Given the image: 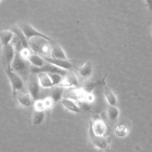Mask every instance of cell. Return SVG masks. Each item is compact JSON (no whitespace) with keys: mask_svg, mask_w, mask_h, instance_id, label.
<instances>
[{"mask_svg":"<svg viewBox=\"0 0 152 152\" xmlns=\"http://www.w3.org/2000/svg\"><path fill=\"white\" fill-rule=\"evenodd\" d=\"M27 62L28 61L23 58L19 52L15 51V55L11 65V69L21 77L22 76H27L28 69H30V67L28 66Z\"/></svg>","mask_w":152,"mask_h":152,"instance_id":"1","label":"cell"},{"mask_svg":"<svg viewBox=\"0 0 152 152\" xmlns=\"http://www.w3.org/2000/svg\"><path fill=\"white\" fill-rule=\"evenodd\" d=\"M5 72L11 86L12 96H15L20 91H25L24 81L18 74L12 69H5Z\"/></svg>","mask_w":152,"mask_h":152,"instance_id":"2","label":"cell"},{"mask_svg":"<svg viewBox=\"0 0 152 152\" xmlns=\"http://www.w3.org/2000/svg\"><path fill=\"white\" fill-rule=\"evenodd\" d=\"M19 27L28 42L31 39L36 38H41L48 42L52 41V39L49 36L38 31L28 23H23L19 26Z\"/></svg>","mask_w":152,"mask_h":152,"instance_id":"3","label":"cell"},{"mask_svg":"<svg viewBox=\"0 0 152 152\" xmlns=\"http://www.w3.org/2000/svg\"><path fill=\"white\" fill-rule=\"evenodd\" d=\"M40 87L37 74L31 73L28 78L27 90L33 101L39 100Z\"/></svg>","mask_w":152,"mask_h":152,"instance_id":"4","label":"cell"},{"mask_svg":"<svg viewBox=\"0 0 152 152\" xmlns=\"http://www.w3.org/2000/svg\"><path fill=\"white\" fill-rule=\"evenodd\" d=\"M30 71L31 73H34L36 74H37L40 72H45L47 74L56 73V74H59L62 76H65L68 72V71L59 68L48 62H46V64L41 68H36V67L31 66Z\"/></svg>","mask_w":152,"mask_h":152,"instance_id":"5","label":"cell"},{"mask_svg":"<svg viewBox=\"0 0 152 152\" xmlns=\"http://www.w3.org/2000/svg\"><path fill=\"white\" fill-rule=\"evenodd\" d=\"M15 55V49L12 44L2 48V57L5 69H12L11 65Z\"/></svg>","mask_w":152,"mask_h":152,"instance_id":"6","label":"cell"},{"mask_svg":"<svg viewBox=\"0 0 152 152\" xmlns=\"http://www.w3.org/2000/svg\"><path fill=\"white\" fill-rule=\"evenodd\" d=\"M46 62L50 64L59 68L68 71L70 69L72 65L71 62L69 60H65V59H56L53 58L50 56H42Z\"/></svg>","mask_w":152,"mask_h":152,"instance_id":"7","label":"cell"},{"mask_svg":"<svg viewBox=\"0 0 152 152\" xmlns=\"http://www.w3.org/2000/svg\"><path fill=\"white\" fill-rule=\"evenodd\" d=\"M90 131L95 135L104 136L106 131V125L104 122L100 118L96 119L92 123Z\"/></svg>","mask_w":152,"mask_h":152,"instance_id":"8","label":"cell"},{"mask_svg":"<svg viewBox=\"0 0 152 152\" xmlns=\"http://www.w3.org/2000/svg\"><path fill=\"white\" fill-rule=\"evenodd\" d=\"M78 78L75 74L68 71L65 75L63 77V79L60 86L67 87H72L78 86Z\"/></svg>","mask_w":152,"mask_h":152,"instance_id":"9","label":"cell"},{"mask_svg":"<svg viewBox=\"0 0 152 152\" xmlns=\"http://www.w3.org/2000/svg\"><path fill=\"white\" fill-rule=\"evenodd\" d=\"M14 37V34L11 30H4L0 31V43L2 48L11 44Z\"/></svg>","mask_w":152,"mask_h":152,"instance_id":"10","label":"cell"},{"mask_svg":"<svg viewBox=\"0 0 152 152\" xmlns=\"http://www.w3.org/2000/svg\"><path fill=\"white\" fill-rule=\"evenodd\" d=\"M18 103L24 107H30L33 105V100L28 93L26 91H20L15 95Z\"/></svg>","mask_w":152,"mask_h":152,"instance_id":"11","label":"cell"},{"mask_svg":"<svg viewBox=\"0 0 152 152\" xmlns=\"http://www.w3.org/2000/svg\"><path fill=\"white\" fill-rule=\"evenodd\" d=\"M62 105L68 111L75 113H79L81 112V109L77 103L72 99L63 98L60 102Z\"/></svg>","mask_w":152,"mask_h":152,"instance_id":"12","label":"cell"},{"mask_svg":"<svg viewBox=\"0 0 152 152\" xmlns=\"http://www.w3.org/2000/svg\"><path fill=\"white\" fill-rule=\"evenodd\" d=\"M90 133L92 143L95 147L101 150H104L107 148L108 146V142L104 136L100 137L95 135L91 131H90Z\"/></svg>","mask_w":152,"mask_h":152,"instance_id":"13","label":"cell"},{"mask_svg":"<svg viewBox=\"0 0 152 152\" xmlns=\"http://www.w3.org/2000/svg\"><path fill=\"white\" fill-rule=\"evenodd\" d=\"M11 31L14 33V35L18 39L20 40L22 47L23 49H30V46H29V43L28 41L26 39V36H24V33L23 31L21 30L19 27H13L12 29H11Z\"/></svg>","mask_w":152,"mask_h":152,"instance_id":"14","label":"cell"},{"mask_svg":"<svg viewBox=\"0 0 152 152\" xmlns=\"http://www.w3.org/2000/svg\"><path fill=\"white\" fill-rule=\"evenodd\" d=\"M27 60L31 64V66L36 68H41L46 64V61L43 57L35 53H31Z\"/></svg>","mask_w":152,"mask_h":152,"instance_id":"15","label":"cell"},{"mask_svg":"<svg viewBox=\"0 0 152 152\" xmlns=\"http://www.w3.org/2000/svg\"><path fill=\"white\" fill-rule=\"evenodd\" d=\"M49 56L56 59L68 60L65 51L59 45H55L52 46Z\"/></svg>","mask_w":152,"mask_h":152,"instance_id":"16","label":"cell"},{"mask_svg":"<svg viewBox=\"0 0 152 152\" xmlns=\"http://www.w3.org/2000/svg\"><path fill=\"white\" fill-rule=\"evenodd\" d=\"M93 64L90 61L86 62L78 69L79 75L85 78L90 77L93 73Z\"/></svg>","mask_w":152,"mask_h":152,"instance_id":"17","label":"cell"},{"mask_svg":"<svg viewBox=\"0 0 152 152\" xmlns=\"http://www.w3.org/2000/svg\"><path fill=\"white\" fill-rule=\"evenodd\" d=\"M37 76L41 87L44 88H49L53 86L48 74L40 72L37 74Z\"/></svg>","mask_w":152,"mask_h":152,"instance_id":"18","label":"cell"},{"mask_svg":"<svg viewBox=\"0 0 152 152\" xmlns=\"http://www.w3.org/2000/svg\"><path fill=\"white\" fill-rule=\"evenodd\" d=\"M46 117L45 110L34 109L32 116V123L34 125H41Z\"/></svg>","mask_w":152,"mask_h":152,"instance_id":"19","label":"cell"},{"mask_svg":"<svg viewBox=\"0 0 152 152\" xmlns=\"http://www.w3.org/2000/svg\"><path fill=\"white\" fill-rule=\"evenodd\" d=\"M104 94L106 100L109 106H116L117 105V99L114 93L109 88L106 87L104 91Z\"/></svg>","mask_w":152,"mask_h":152,"instance_id":"20","label":"cell"},{"mask_svg":"<svg viewBox=\"0 0 152 152\" xmlns=\"http://www.w3.org/2000/svg\"><path fill=\"white\" fill-rule=\"evenodd\" d=\"M107 115L108 119L110 121L115 122L118 119L119 117V110L116 106L109 105L107 109Z\"/></svg>","mask_w":152,"mask_h":152,"instance_id":"21","label":"cell"},{"mask_svg":"<svg viewBox=\"0 0 152 152\" xmlns=\"http://www.w3.org/2000/svg\"><path fill=\"white\" fill-rule=\"evenodd\" d=\"M63 93L62 88L59 87H56L52 90L50 97L53 100L54 104L61 101V100L63 99Z\"/></svg>","mask_w":152,"mask_h":152,"instance_id":"22","label":"cell"},{"mask_svg":"<svg viewBox=\"0 0 152 152\" xmlns=\"http://www.w3.org/2000/svg\"><path fill=\"white\" fill-rule=\"evenodd\" d=\"M115 132L118 137H124L128 133V127L125 124H119L116 126L115 129Z\"/></svg>","mask_w":152,"mask_h":152,"instance_id":"23","label":"cell"},{"mask_svg":"<svg viewBox=\"0 0 152 152\" xmlns=\"http://www.w3.org/2000/svg\"><path fill=\"white\" fill-rule=\"evenodd\" d=\"M50 78V80L52 81V83L53 84V86H59L62 81L63 77L62 75L59 74H56V73H51V74H48Z\"/></svg>","mask_w":152,"mask_h":152,"instance_id":"24","label":"cell"},{"mask_svg":"<svg viewBox=\"0 0 152 152\" xmlns=\"http://www.w3.org/2000/svg\"><path fill=\"white\" fill-rule=\"evenodd\" d=\"M42 101H43L45 110L50 109L52 107L53 105L54 104L53 100H52V99L50 97H46L45 99L42 100Z\"/></svg>","mask_w":152,"mask_h":152,"instance_id":"25","label":"cell"},{"mask_svg":"<svg viewBox=\"0 0 152 152\" xmlns=\"http://www.w3.org/2000/svg\"><path fill=\"white\" fill-rule=\"evenodd\" d=\"M85 98H86V100L88 102H91L94 100V96L93 94H90V93H88L87 94L86 96H85Z\"/></svg>","mask_w":152,"mask_h":152,"instance_id":"26","label":"cell"},{"mask_svg":"<svg viewBox=\"0 0 152 152\" xmlns=\"http://www.w3.org/2000/svg\"><path fill=\"white\" fill-rule=\"evenodd\" d=\"M147 4H148V6L150 7V8L151 10L152 9V1H147Z\"/></svg>","mask_w":152,"mask_h":152,"instance_id":"27","label":"cell"},{"mask_svg":"<svg viewBox=\"0 0 152 152\" xmlns=\"http://www.w3.org/2000/svg\"><path fill=\"white\" fill-rule=\"evenodd\" d=\"M1 1H0V3H1Z\"/></svg>","mask_w":152,"mask_h":152,"instance_id":"28","label":"cell"}]
</instances>
